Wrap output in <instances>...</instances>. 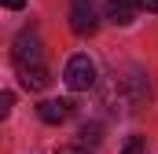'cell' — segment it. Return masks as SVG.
Segmentation results:
<instances>
[{
  "label": "cell",
  "instance_id": "1",
  "mask_svg": "<svg viewBox=\"0 0 158 154\" xmlns=\"http://www.w3.org/2000/svg\"><path fill=\"white\" fill-rule=\"evenodd\" d=\"M99 103L110 110V114H136L140 107L151 103V84L140 66H121L99 84Z\"/></svg>",
  "mask_w": 158,
  "mask_h": 154
},
{
  "label": "cell",
  "instance_id": "2",
  "mask_svg": "<svg viewBox=\"0 0 158 154\" xmlns=\"http://www.w3.org/2000/svg\"><path fill=\"white\" fill-rule=\"evenodd\" d=\"M11 63H15V70L44 66V44H40L37 30H22L19 37L11 40Z\"/></svg>",
  "mask_w": 158,
  "mask_h": 154
},
{
  "label": "cell",
  "instance_id": "3",
  "mask_svg": "<svg viewBox=\"0 0 158 154\" xmlns=\"http://www.w3.org/2000/svg\"><path fill=\"white\" fill-rule=\"evenodd\" d=\"M63 81H66V88L70 92H88V88H96V63L88 59V55H70L66 59V66H63Z\"/></svg>",
  "mask_w": 158,
  "mask_h": 154
},
{
  "label": "cell",
  "instance_id": "4",
  "mask_svg": "<svg viewBox=\"0 0 158 154\" xmlns=\"http://www.w3.org/2000/svg\"><path fill=\"white\" fill-rule=\"evenodd\" d=\"M66 18H70V30L77 37H92L99 30V7H96V0H70Z\"/></svg>",
  "mask_w": 158,
  "mask_h": 154
},
{
  "label": "cell",
  "instance_id": "5",
  "mask_svg": "<svg viewBox=\"0 0 158 154\" xmlns=\"http://www.w3.org/2000/svg\"><path fill=\"white\" fill-rule=\"evenodd\" d=\"M70 114H74L70 99H44V103H37V117L44 125H63V121H70Z\"/></svg>",
  "mask_w": 158,
  "mask_h": 154
},
{
  "label": "cell",
  "instance_id": "6",
  "mask_svg": "<svg viewBox=\"0 0 158 154\" xmlns=\"http://www.w3.org/2000/svg\"><path fill=\"white\" fill-rule=\"evenodd\" d=\"M136 7H140V0H107V18L114 26H129L136 18Z\"/></svg>",
  "mask_w": 158,
  "mask_h": 154
},
{
  "label": "cell",
  "instance_id": "7",
  "mask_svg": "<svg viewBox=\"0 0 158 154\" xmlns=\"http://www.w3.org/2000/svg\"><path fill=\"white\" fill-rule=\"evenodd\" d=\"M19 81L30 92H44L52 84V74H48V66H33V70H19Z\"/></svg>",
  "mask_w": 158,
  "mask_h": 154
},
{
  "label": "cell",
  "instance_id": "8",
  "mask_svg": "<svg viewBox=\"0 0 158 154\" xmlns=\"http://www.w3.org/2000/svg\"><path fill=\"white\" fill-rule=\"evenodd\" d=\"M103 140V128L96 125V121H88V125H81V147H96Z\"/></svg>",
  "mask_w": 158,
  "mask_h": 154
},
{
  "label": "cell",
  "instance_id": "9",
  "mask_svg": "<svg viewBox=\"0 0 158 154\" xmlns=\"http://www.w3.org/2000/svg\"><path fill=\"white\" fill-rule=\"evenodd\" d=\"M143 151H147V136H129L121 147V154H143Z\"/></svg>",
  "mask_w": 158,
  "mask_h": 154
},
{
  "label": "cell",
  "instance_id": "10",
  "mask_svg": "<svg viewBox=\"0 0 158 154\" xmlns=\"http://www.w3.org/2000/svg\"><path fill=\"white\" fill-rule=\"evenodd\" d=\"M11 107H15V92H0V117L11 114Z\"/></svg>",
  "mask_w": 158,
  "mask_h": 154
},
{
  "label": "cell",
  "instance_id": "11",
  "mask_svg": "<svg viewBox=\"0 0 158 154\" xmlns=\"http://www.w3.org/2000/svg\"><path fill=\"white\" fill-rule=\"evenodd\" d=\"M4 7H7V11H22V7H26V0H4Z\"/></svg>",
  "mask_w": 158,
  "mask_h": 154
},
{
  "label": "cell",
  "instance_id": "12",
  "mask_svg": "<svg viewBox=\"0 0 158 154\" xmlns=\"http://www.w3.org/2000/svg\"><path fill=\"white\" fill-rule=\"evenodd\" d=\"M59 154H88V147H63Z\"/></svg>",
  "mask_w": 158,
  "mask_h": 154
},
{
  "label": "cell",
  "instance_id": "13",
  "mask_svg": "<svg viewBox=\"0 0 158 154\" xmlns=\"http://www.w3.org/2000/svg\"><path fill=\"white\" fill-rule=\"evenodd\" d=\"M140 7L143 11H158V0H140Z\"/></svg>",
  "mask_w": 158,
  "mask_h": 154
}]
</instances>
